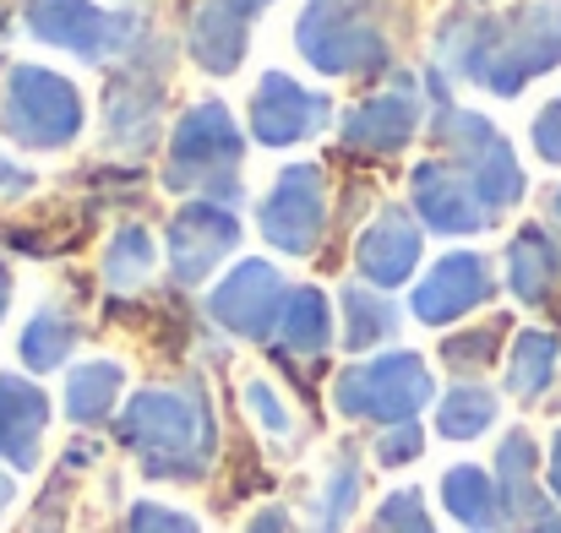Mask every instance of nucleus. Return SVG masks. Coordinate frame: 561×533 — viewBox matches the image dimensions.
<instances>
[{"label":"nucleus","instance_id":"obj_1","mask_svg":"<svg viewBox=\"0 0 561 533\" xmlns=\"http://www.w3.org/2000/svg\"><path fill=\"white\" fill-rule=\"evenodd\" d=\"M121 441L142 457L148 479H186L196 485L213 468L218 425L202 386H153L137 392L121 414Z\"/></svg>","mask_w":561,"mask_h":533},{"label":"nucleus","instance_id":"obj_2","mask_svg":"<svg viewBox=\"0 0 561 533\" xmlns=\"http://www.w3.org/2000/svg\"><path fill=\"white\" fill-rule=\"evenodd\" d=\"M339 397V414L350 419H376V425H414V414L436 397V381L425 370V359L398 349V355H381L371 364H355L339 375L333 386Z\"/></svg>","mask_w":561,"mask_h":533},{"label":"nucleus","instance_id":"obj_3","mask_svg":"<svg viewBox=\"0 0 561 533\" xmlns=\"http://www.w3.org/2000/svg\"><path fill=\"white\" fill-rule=\"evenodd\" d=\"M5 131L16 142H66L77 131V93L49 77V71H16L11 77V104H5Z\"/></svg>","mask_w":561,"mask_h":533},{"label":"nucleus","instance_id":"obj_4","mask_svg":"<svg viewBox=\"0 0 561 533\" xmlns=\"http://www.w3.org/2000/svg\"><path fill=\"white\" fill-rule=\"evenodd\" d=\"M284 305H289V289H284V278H278L267 262L234 267V273L218 283V294H213V316H218L229 333H240V338H267V333H278Z\"/></svg>","mask_w":561,"mask_h":533},{"label":"nucleus","instance_id":"obj_5","mask_svg":"<svg viewBox=\"0 0 561 533\" xmlns=\"http://www.w3.org/2000/svg\"><path fill=\"white\" fill-rule=\"evenodd\" d=\"M491 262L474 256V251H458V256H442L431 267V278L414 289V316L431 322V327H447L458 316H469L474 305L491 300Z\"/></svg>","mask_w":561,"mask_h":533},{"label":"nucleus","instance_id":"obj_6","mask_svg":"<svg viewBox=\"0 0 561 533\" xmlns=\"http://www.w3.org/2000/svg\"><path fill=\"white\" fill-rule=\"evenodd\" d=\"M540 447L529 430H507L502 447H496V490H502V507H507V529L513 533H529L540 518H551V496L540 490Z\"/></svg>","mask_w":561,"mask_h":533},{"label":"nucleus","instance_id":"obj_7","mask_svg":"<svg viewBox=\"0 0 561 533\" xmlns=\"http://www.w3.org/2000/svg\"><path fill=\"white\" fill-rule=\"evenodd\" d=\"M262 229L284 251H311L317 234H322V175L306 170V164L289 170V175L278 179L273 201L262 207Z\"/></svg>","mask_w":561,"mask_h":533},{"label":"nucleus","instance_id":"obj_8","mask_svg":"<svg viewBox=\"0 0 561 533\" xmlns=\"http://www.w3.org/2000/svg\"><path fill=\"white\" fill-rule=\"evenodd\" d=\"M44 425H49V397L22 375H0V468L5 463L33 468Z\"/></svg>","mask_w":561,"mask_h":533},{"label":"nucleus","instance_id":"obj_9","mask_svg":"<svg viewBox=\"0 0 561 533\" xmlns=\"http://www.w3.org/2000/svg\"><path fill=\"white\" fill-rule=\"evenodd\" d=\"M442 507H447L453 523H463L469 533H513L496 479L485 468H474V463H458V468L442 474Z\"/></svg>","mask_w":561,"mask_h":533},{"label":"nucleus","instance_id":"obj_10","mask_svg":"<svg viewBox=\"0 0 561 533\" xmlns=\"http://www.w3.org/2000/svg\"><path fill=\"white\" fill-rule=\"evenodd\" d=\"M507 283H513V294H518L524 305H546V300L557 294L561 240L551 234V229L529 223V229L513 240V251H507Z\"/></svg>","mask_w":561,"mask_h":533},{"label":"nucleus","instance_id":"obj_11","mask_svg":"<svg viewBox=\"0 0 561 533\" xmlns=\"http://www.w3.org/2000/svg\"><path fill=\"white\" fill-rule=\"evenodd\" d=\"M234 245V218H224L218 207H186L175 218V273L181 283H196L213 273V262Z\"/></svg>","mask_w":561,"mask_h":533},{"label":"nucleus","instance_id":"obj_12","mask_svg":"<svg viewBox=\"0 0 561 533\" xmlns=\"http://www.w3.org/2000/svg\"><path fill=\"white\" fill-rule=\"evenodd\" d=\"M322 99H306L289 77H267L256 93V137L262 142H300L306 131L322 126Z\"/></svg>","mask_w":561,"mask_h":533},{"label":"nucleus","instance_id":"obj_13","mask_svg":"<svg viewBox=\"0 0 561 533\" xmlns=\"http://www.w3.org/2000/svg\"><path fill=\"white\" fill-rule=\"evenodd\" d=\"M234 153H240V142H234L224 109L202 104L186 126H181V137H175V185H181V179H196L202 170H224V164H234Z\"/></svg>","mask_w":561,"mask_h":533},{"label":"nucleus","instance_id":"obj_14","mask_svg":"<svg viewBox=\"0 0 561 533\" xmlns=\"http://www.w3.org/2000/svg\"><path fill=\"white\" fill-rule=\"evenodd\" d=\"M414 256H420V240H414V229L392 212V218H381L371 234L360 240V251H355V262H360V278L371 283V289H392V283H403L409 278V267H414Z\"/></svg>","mask_w":561,"mask_h":533},{"label":"nucleus","instance_id":"obj_15","mask_svg":"<svg viewBox=\"0 0 561 533\" xmlns=\"http://www.w3.org/2000/svg\"><path fill=\"white\" fill-rule=\"evenodd\" d=\"M561 375V338L546 327H529L513 338V355H507V392L518 403H540Z\"/></svg>","mask_w":561,"mask_h":533},{"label":"nucleus","instance_id":"obj_16","mask_svg":"<svg viewBox=\"0 0 561 533\" xmlns=\"http://www.w3.org/2000/svg\"><path fill=\"white\" fill-rule=\"evenodd\" d=\"M496 392L491 386H480V381H458V386H447L442 392V403H436V430H442V441H474V436H485L491 425H496Z\"/></svg>","mask_w":561,"mask_h":533},{"label":"nucleus","instance_id":"obj_17","mask_svg":"<svg viewBox=\"0 0 561 533\" xmlns=\"http://www.w3.org/2000/svg\"><path fill=\"white\" fill-rule=\"evenodd\" d=\"M121 386H126V370H121L115 359L77 364V370H71V381H66V414H71L77 425H99V419H110V408H115Z\"/></svg>","mask_w":561,"mask_h":533},{"label":"nucleus","instance_id":"obj_18","mask_svg":"<svg viewBox=\"0 0 561 533\" xmlns=\"http://www.w3.org/2000/svg\"><path fill=\"white\" fill-rule=\"evenodd\" d=\"M278 344L289 355H306V359H322L328 344H333V322H328V300L317 289H295L284 316H278Z\"/></svg>","mask_w":561,"mask_h":533},{"label":"nucleus","instance_id":"obj_19","mask_svg":"<svg viewBox=\"0 0 561 533\" xmlns=\"http://www.w3.org/2000/svg\"><path fill=\"white\" fill-rule=\"evenodd\" d=\"M355 507H360V463H355V452H339L311 501V533H344Z\"/></svg>","mask_w":561,"mask_h":533},{"label":"nucleus","instance_id":"obj_20","mask_svg":"<svg viewBox=\"0 0 561 533\" xmlns=\"http://www.w3.org/2000/svg\"><path fill=\"white\" fill-rule=\"evenodd\" d=\"M344 316H350V327H344V344H350L355 355L398 333V311H392V305L376 294L371 283H350V289H344Z\"/></svg>","mask_w":561,"mask_h":533},{"label":"nucleus","instance_id":"obj_21","mask_svg":"<svg viewBox=\"0 0 561 533\" xmlns=\"http://www.w3.org/2000/svg\"><path fill=\"white\" fill-rule=\"evenodd\" d=\"M71 349H77V327L60 311H38L33 327L22 333V364L27 370H55V364H66Z\"/></svg>","mask_w":561,"mask_h":533},{"label":"nucleus","instance_id":"obj_22","mask_svg":"<svg viewBox=\"0 0 561 533\" xmlns=\"http://www.w3.org/2000/svg\"><path fill=\"white\" fill-rule=\"evenodd\" d=\"M409 120H414V109L398 104V99L366 104V109L350 120V142H360V148H392V142L409 137Z\"/></svg>","mask_w":561,"mask_h":533},{"label":"nucleus","instance_id":"obj_23","mask_svg":"<svg viewBox=\"0 0 561 533\" xmlns=\"http://www.w3.org/2000/svg\"><path fill=\"white\" fill-rule=\"evenodd\" d=\"M502 338H507V322L496 316V322H485V327H474V333L447 338V344H442V364L458 370V375H474V370H485V364L496 359Z\"/></svg>","mask_w":561,"mask_h":533},{"label":"nucleus","instance_id":"obj_24","mask_svg":"<svg viewBox=\"0 0 561 533\" xmlns=\"http://www.w3.org/2000/svg\"><path fill=\"white\" fill-rule=\"evenodd\" d=\"M371 533H436L420 490H392L371 518Z\"/></svg>","mask_w":561,"mask_h":533},{"label":"nucleus","instance_id":"obj_25","mask_svg":"<svg viewBox=\"0 0 561 533\" xmlns=\"http://www.w3.org/2000/svg\"><path fill=\"white\" fill-rule=\"evenodd\" d=\"M148 267H153V251H148V234H142V229H126L121 245L104 256V273H110V283H121V289L142 283Z\"/></svg>","mask_w":561,"mask_h":533},{"label":"nucleus","instance_id":"obj_26","mask_svg":"<svg viewBox=\"0 0 561 533\" xmlns=\"http://www.w3.org/2000/svg\"><path fill=\"white\" fill-rule=\"evenodd\" d=\"M245 408L256 414V425H262L273 441H289V436H295V419H289L284 397H278L267 381H245Z\"/></svg>","mask_w":561,"mask_h":533},{"label":"nucleus","instance_id":"obj_27","mask_svg":"<svg viewBox=\"0 0 561 533\" xmlns=\"http://www.w3.org/2000/svg\"><path fill=\"white\" fill-rule=\"evenodd\" d=\"M131 533H196V518L159 507V501H137L131 507Z\"/></svg>","mask_w":561,"mask_h":533},{"label":"nucleus","instance_id":"obj_28","mask_svg":"<svg viewBox=\"0 0 561 533\" xmlns=\"http://www.w3.org/2000/svg\"><path fill=\"white\" fill-rule=\"evenodd\" d=\"M425 452V436H420V425H392L381 441H376V463H387V468H398V463H414Z\"/></svg>","mask_w":561,"mask_h":533},{"label":"nucleus","instance_id":"obj_29","mask_svg":"<svg viewBox=\"0 0 561 533\" xmlns=\"http://www.w3.org/2000/svg\"><path fill=\"white\" fill-rule=\"evenodd\" d=\"M535 148L546 164H561V104H546L535 120Z\"/></svg>","mask_w":561,"mask_h":533},{"label":"nucleus","instance_id":"obj_30","mask_svg":"<svg viewBox=\"0 0 561 533\" xmlns=\"http://www.w3.org/2000/svg\"><path fill=\"white\" fill-rule=\"evenodd\" d=\"M245 533H300V529H295V518H289L284 507H267V512H256V518H251V529Z\"/></svg>","mask_w":561,"mask_h":533},{"label":"nucleus","instance_id":"obj_31","mask_svg":"<svg viewBox=\"0 0 561 533\" xmlns=\"http://www.w3.org/2000/svg\"><path fill=\"white\" fill-rule=\"evenodd\" d=\"M546 496L561 501V430L551 436V457H546Z\"/></svg>","mask_w":561,"mask_h":533},{"label":"nucleus","instance_id":"obj_32","mask_svg":"<svg viewBox=\"0 0 561 533\" xmlns=\"http://www.w3.org/2000/svg\"><path fill=\"white\" fill-rule=\"evenodd\" d=\"M11 501H16V485H11V474H5V468H0V512H5V507H11Z\"/></svg>","mask_w":561,"mask_h":533},{"label":"nucleus","instance_id":"obj_33","mask_svg":"<svg viewBox=\"0 0 561 533\" xmlns=\"http://www.w3.org/2000/svg\"><path fill=\"white\" fill-rule=\"evenodd\" d=\"M529 533H561V512H551V518H540Z\"/></svg>","mask_w":561,"mask_h":533},{"label":"nucleus","instance_id":"obj_34","mask_svg":"<svg viewBox=\"0 0 561 533\" xmlns=\"http://www.w3.org/2000/svg\"><path fill=\"white\" fill-rule=\"evenodd\" d=\"M5 300H11V278H5V267H0V311H5Z\"/></svg>","mask_w":561,"mask_h":533},{"label":"nucleus","instance_id":"obj_35","mask_svg":"<svg viewBox=\"0 0 561 533\" xmlns=\"http://www.w3.org/2000/svg\"><path fill=\"white\" fill-rule=\"evenodd\" d=\"M557 218H561V190H557Z\"/></svg>","mask_w":561,"mask_h":533},{"label":"nucleus","instance_id":"obj_36","mask_svg":"<svg viewBox=\"0 0 561 533\" xmlns=\"http://www.w3.org/2000/svg\"><path fill=\"white\" fill-rule=\"evenodd\" d=\"M557 403H561V397H557Z\"/></svg>","mask_w":561,"mask_h":533},{"label":"nucleus","instance_id":"obj_37","mask_svg":"<svg viewBox=\"0 0 561 533\" xmlns=\"http://www.w3.org/2000/svg\"><path fill=\"white\" fill-rule=\"evenodd\" d=\"M557 104H561V99H557Z\"/></svg>","mask_w":561,"mask_h":533}]
</instances>
